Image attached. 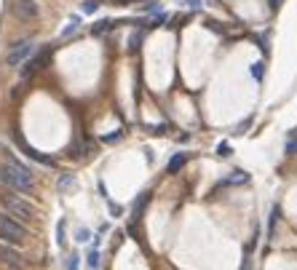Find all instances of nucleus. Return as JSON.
Listing matches in <instances>:
<instances>
[{
    "label": "nucleus",
    "instance_id": "1",
    "mask_svg": "<svg viewBox=\"0 0 297 270\" xmlns=\"http://www.w3.org/2000/svg\"><path fill=\"white\" fill-rule=\"evenodd\" d=\"M0 182H3L8 190H16V193H32V188H35V176L30 171V166H24L11 150H3Z\"/></svg>",
    "mask_w": 297,
    "mask_h": 270
},
{
    "label": "nucleus",
    "instance_id": "2",
    "mask_svg": "<svg viewBox=\"0 0 297 270\" xmlns=\"http://www.w3.org/2000/svg\"><path fill=\"white\" fill-rule=\"evenodd\" d=\"M0 206L6 209V214H11V217L19 219V222H30L35 217V206H32V203L19 198V195H14V193H0Z\"/></svg>",
    "mask_w": 297,
    "mask_h": 270
},
{
    "label": "nucleus",
    "instance_id": "3",
    "mask_svg": "<svg viewBox=\"0 0 297 270\" xmlns=\"http://www.w3.org/2000/svg\"><path fill=\"white\" fill-rule=\"evenodd\" d=\"M24 238H27L24 222L14 219L11 214H6V211H0V241H3V244H22Z\"/></svg>",
    "mask_w": 297,
    "mask_h": 270
},
{
    "label": "nucleus",
    "instance_id": "4",
    "mask_svg": "<svg viewBox=\"0 0 297 270\" xmlns=\"http://www.w3.org/2000/svg\"><path fill=\"white\" fill-rule=\"evenodd\" d=\"M32 51H35V43H32L30 38L16 40V43L11 46V49H8V57H6L8 67H22V64L32 57Z\"/></svg>",
    "mask_w": 297,
    "mask_h": 270
},
{
    "label": "nucleus",
    "instance_id": "5",
    "mask_svg": "<svg viewBox=\"0 0 297 270\" xmlns=\"http://www.w3.org/2000/svg\"><path fill=\"white\" fill-rule=\"evenodd\" d=\"M8 8H11V14H14L19 22H35V19L40 16L38 0H11V3H8Z\"/></svg>",
    "mask_w": 297,
    "mask_h": 270
},
{
    "label": "nucleus",
    "instance_id": "6",
    "mask_svg": "<svg viewBox=\"0 0 297 270\" xmlns=\"http://www.w3.org/2000/svg\"><path fill=\"white\" fill-rule=\"evenodd\" d=\"M0 262H3L6 267H11V270H24V265H27L24 257L8 244H0Z\"/></svg>",
    "mask_w": 297,
    "mask_h": 270
},
{
    "label": "nucleus",
    "instance_id": "7",
    "mask_svg": "<svg viewBox=\"0 0 297 270\" xmlns=\"http://www.w3.org/2000/svg\"><path fill=\"white\" fill-rule=\"evenodd\" d=\"M49 57H51V49H43V51H38L32 59H27L24 62V67H22V78L27 80V78H32L38 70H43L46 67V62H49Z\"/></svg>",
    "mask_w": 297,
    "mask_h": 270
},
{
    "label": "nucleus",
    "instance_id": "8",
    "mask_svg": "<svg viewBox=\"0 0 297 270\" xmlns=\"http://www.w3.org/2000/svg\"><path fill=\"white\" fill-rule=\"evenodd\" d=\"M16 142H19V147H22V153L27 155V158H32V161H38V163H43V166H54V158H49V155H43V153H38L35 147H30L22 139V134H16Z\"/></svg>",
    "mask_w": 297,
    "mask_h": 270
},
{
    "label": "nucleus",
    "instance_id": "9",
    "mask_svg": "<svg viewBox=\"0 0 297 270\" xmlns=\"http://www.w3.org/2000/svg\"><path fill=\"white\" fill-rule=\"evenodd\" d=\"M147 203H150V190L139 193L137 198H134V206H132V214H134V219H139V217H142V214H145Z\"/></svg>",
    "mask_w": 297,
    "mask_h": 270
},
{
    "label": "nucleus",
    "instance_id": "10",
    "mask_svg": "<svg viewBox=\"0 0 297 270\" xmlns=\"http://www.w3.org/2000/svg\"><path fill=\"white\" fill-rule=\"evenodd\" d=\"M185 163H188V155H185V153H177V155L169 158V166H166V169H169V174H180Z\"/></svg>",
    "mask_w": 297,
    "mask_h": 270
},
{
    "label": "nucleus",
    "instance_id": "11",
    "mask_svg": "<svg viewBox=\"0 0 297 270\" xmlns=\"http://www.w3.org/2000/svg\"><path fill=\"white\" fill-rule=\"evenodd\" d=\"M72 188H75V176H70V174L59 176V190H62V193H70Z\"/></svg>",
    "mask_w": 297,
    "mask_h": 270
},
{
    "label": "nucleus",
    "instance_id": "12",
    "mask_svg": "<svg viewBox=\"0 0 297 270\" xmlns=\"http://www.w3.org/2000/svg\"><path fill=\"white\" fill-rule=\"evenodd\" d=\"M113 24H115L113 19H99V22L94 24V35H105L107 30H113Z\"/></svg>",
    "mask_w": 297,
    "mask_h": 270
},
{
    "label": "nucleus",
    "instance_id": "13",
    "mask_svg": "<svg viewBox=\"0 0 297 270\" xmlns=\"http://www.w3.org/2000/svg\"><path fill=\"white\" fill-rule=\"evenodd\" d=\"M78 27H80V16H72V19L67 22V27L62 30V38H67V35H72V32L78 30Z\"/></svg>",
    "mask_w": 297,
    "mask_h": 270
},
{
    "label": "nucleus",
    "instance_id": "14",
    "mask_svg": "<svg viewBox=\"0 0 297 270\" xmlns=\"http://www.w3.org/2000/svg\"><path fill=\"white\" fill-rule=\"evenodd\" d=\"M86 265H89L91 270H97V267H99V251H97V249H91L89 254H86Z\"/></svg>",
    "mask_w": 297,
    "mask_h": 270
},
{
    "label": "nucleus",
    "instance_id": "15",
    "mask_svg": "<svg viewBox=\"0 0 297 270\" xmlns=\"http://www.w3.org/2000/svg\"><path fill=\"white\" fill-rule=\"evenodd\" d=\"M57 244L59 246L67 244V236H64V219H59V225H57Z\"/></svg>",
    "mask_w": 297,
    "mask_h": 270
},
{
    "label": "nucleus",
    "instance_id": "16",
    "mask_svg": "<svg viewBox=\"0 0 297 270\" xmlns=\"http://www.w3.org/2000/svg\"><path fill=\"white\" fill-rule=\"evenodd\" d=\"M89 238H91L89 228H78V230H75V241H78V244H86Z\"/></svg>",
    "mask_w": 297,
    "mask_h": 270
},
{
    "label": "nucleus",
    "instance_id": "17",
    "mask_svg": "<svg viewBox=\"0 0 297 270\" xmlns=\"http://www.w3.org/2000/svg\"><path fill=\"white\" fill-rule=\"evenodd\" d=\"M286 153H297V131H292L286 139Z\"/></svg>",
    "mask_w": 297,
    "mask_h": 270
},
{
    "label": "nucleus",
    "instance_id": "18",
    "mask_svg": "<svg viewBox=\"0 0 297 270\" xmlns=\"http://www.w3.org/2000/svg\"><path fill=\"white\" fill-rule=\"evenodd\" d=\"M139 43H142V32H134L132 38H129V49L137 51V49H139Z\"/></svg>",
    "mask_w": 297,
    "mask_h": 270
},
{
    "label": "nucleus",
    "instance_id": "19",
    "mask_svg": "<svg viewBox=\"0 0 297 270\" xmlns=\"http://www.w3.org/2000/svg\"><path fill=\"white\" fill-rule=\"evenodd\" d=\"M276 219H278V206L271 209V222H268V233L273 236V230H276Z\"/></svg>",
    "mask_w": 297,
    "mask_h": 270
},
{
    "label": "nucleus",
    "instance_id": "20",
    "mask_svg": "<svg viewBox=\"0 0 297 270\" xmlns=\"http://www.w3.org/2000/svg\"><path fill=\"white\" fill-rule=\"evenodd\" d=\"M263 72H265V67H263V62H254V64H252V75H254L257 80H263Z\"/></svg>",
    "mask_w": 297,
    "mask_h": 270
},
{
    "label": "nucleus",
    "instance_id": "21",
    "mask_svg": "<svg viewBox=\"0 0 297 270\" xmlns=\"http://www.w3.org/2000/svg\"><path fill=\"white\" fill-rule=\"evenodd\" d=\"M206 30H211V32H217V35H225V27H222V24H217V22H206Z\"/></svg>",
    "mask_w": 297,
    "mask_h": 270
},
{
    "label": "nucleus",
    "instance_id": "22",
    "mask_svg": "<svg viewBox=\"0 0 297 270\" xmlns=\"http://www.w3.org/2000/svg\"><path fill=\"white\" fill-rule=\"evenodd\" d=\"M97 8H99V3H97V0H86V3H83V11H86V14H94Z\"/></svg>",
    "mask_w": 297,
    "mask_h": 270
},
{
    "label": "nucleus",
    "instance_id": "23",
    "mask_svg": "<svg viewBox=\"0 0 297 270\" xmlns=\"http://www.w3.org/2000/svg\"><path fill=\"white\" fill-rule=\"evenodd\" d=\"M182 6H188V8H193V11H198L201 8V0H180Z\"/></svg>",
    "mask_w": 297,
    "mask_h": 270
},
{
    "label": "nucleus",
    "instance_id": "24",
    "mask_svg": "<svg viewBox=\"0 0 297 270\" xmlns=\"http://www.w3.org/2000/svg\"><path fill=\"white\" fill-rule=\"evenodd\" d=\"M67 270H78V257H75V254L70 257V262H67Z\"/></svg>",
    "mask_w": 297,
    "mask_h": 270
},
{
    "label": "nucleus",
    "instance_id": "25",
    "mask_svg": "<svg viewBox=\"0 0 297 270\" xmlns=\"http://www.w3.org/2000/svg\"><path fill=\"white\" fill-rule=\"evenodd\" d=\"M115 139H120V131H115V134H107V137H105V142H115Z\"/></svg>",
    "mask_w": 297,
    "mask_h": 270
},
{
    "label": "nucleus",
    "instance_id": "26",
    "mask_svg": "<svg viewBox=\"0 0 297 270\" xmlns=\"http://www.w3.org/2000/svg\"><path fill=\"white\" fill-rule=\"evenodd\" d=\"M230 150H228V142H220V155H228Z\"/></svg>",
    "mask_w": 297,
    "mask_h": 270
},
{
    "label": "nucleus",
    "instance_id": "27",
    "mask_svg": "<svg viewBox=\"0 0 297 270\" xmlns=\"http://www.w3.org/2000/svg\"><path fill=\"white\" fill-rule=\"evenodd\" d=\"M268 6H271V11H276V8L281 6V0H268Z\"/></svg>",
    "mask_w": 297,
    "mask_h": 270
}]
</instances>
